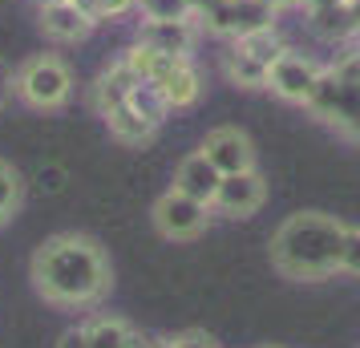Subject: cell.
Returning a JSON list of instances; mask_svg holds the SVG:
<instances>
[{"instance_id": "6da1fadb", "label": "cell", "mask_w": 360, "mask_h": 348, "mask_svg": "<svg viewBox=\"0 0 360 348\" xmlns=\"http://www.w3.org/2000/svg\"><path fill=\"white\" fill-rule=\"evenodd\" d=\"M33 283L49 304L85 308L110 292V264L94 239L53 235L33 251Z\"/></svg>"}, {"instance_id": "7a4b0ae2", "label": "cell", "mask_w": 360, "mask_h": 348, "mask_svg": "<svg viewBox=\"0 0 360 348\" xmlns=\"http://www.w3.org/2000/svg\"><path fill=\"white\" fill-rule=\"evenodd\" d=\"M348 227L324 211H295L271 235V267L288 280H328L344 264Z\"/></svg>"}, {"instance_id": "3957f363", "label": "cell", "mask_w": 360, "mask_h": 348, "mask_svg": "<svg viewBox=\"0 0 360 348\" xmlns=\"http://www.w3.org/2000/svg\"><path fill=\"white\" fill-rule=\"evenodd\" d=\"M13 89L33 110H61L69 101V94H73V69L61 57H53V53H37V57H29L17 69Z\"/></svg>"}, {"instance_id": "277c9868", "label": "cell", "mask_w": 360, "mask_h": 348, "mask_svg": "<svg viewBox=\"0 0 360 348\" xmlns=\"http://www.w3.org/2000/svg\"><path fill=\"white\" fill-rule=\"evenodd\" d=\"M150 219H154V227H158V235H162V239L186 243V239H198V235L207 231V223H211V207L170 186L162 199L154 202Z\"/></svg>"}, {"instance_id": "5b68a950", "label": "cell", "mask_w": 360, "mask_h": 348, "mask_svg": "<svg viewBox=\"0 0 360 348\" xmlns=\"http://www.w3.org/2000/svg\"><path fill=\"white\" fill-rule=\"evenodd\" d=\"M202 29L214 37H243L255 29H271L276 25V8L267 0H219L211 13H202Z\"/></svg>"}, {"instance_id": "8992f818", "label": "cell", "mask_w": 360, "mask_h": 348, "mask_svg": "<svg viewBox=\"0 0 360 348\" xmlns=\"http://www.w3.org/2000/svg\"><path fill=\"white\" fill-rule=\"evenodd\" d=\"M320 73L324 69L316 65L311 57H304V53L295 49H283L267 65V89L276 94V98L292 101V105H308L311 89H316V82H320Z\"/></svg>"}, {"instance_id": "52a82bcc", "label": "cell", "mask_w": 360, "mask_h": 348, "mask_svg": "<svg viewBox=\"0 0 360 348\" xmlns=\"http://www.w3.org/2000/svg\"><path fill=\"white\" fill-rule=\"evenodd\" d=\"M267 199V183H263L259 170H239V174H223L219 179V191L211 199L214 215L227 219H251Z\"/></svg>"}, {"instance_id": "ba28073f", "label": "cell", "mask_w": 360, "mask_h": 348, "mask_svg": "<svg viewBox=\"0 0 360 348\" xmlns=\"http://www.w3.org/2000/svg\"><path fill=\"white\" fill-rule=\"evenodd\" d=\"M202 154L219 174H239V170H255V146L239 126H219L202 138Z\"/></svg>"}, {"instance_id": "9c48e42d", "label": "cell", "mask_w": 360, "mask_h": 348, "mask_svg": "<svg viewBox=\"0 0 360 348\" xmlns=\"http://www.w3.org/2000/svg\"><path fill=\"white\" fill-rule=\"evenodd\" d=\"M37 25H41V33L49 37V41L73 45V41H85V37L94 33L98 20L89 17L77 0H45L41 13H37Z\"/></svg>"}, {"instance_id": "30bf717a", "label": "cell", "mask_w": 360, "mask_h": 348, "mask_svg": "<svg viewBox=\"0 0 360 348\" xmlns=\"http://www.w3.org/2000/svg\"><path fill=\"white\" fill-rule=\"evenodd\" d=\"M150 82L162 89V98L170 110H191L202 98V77H198V69L191 57H166Z\"/></svg>"}, {"instance_id": "8fae6325", "label": "cell", "mask_w": 360, "mask_h": 348, "mask_svg": "<svg viewBox=\"0 0 360 348\" xmlns=\"http://www.w3.org/2000/svg\"><path fill=\"white\" fill-rule=\"evenodd\" d=\"M138 41L150 45L158 53H170V57H191L198 41V20L186 17V20H142L138 29Z\"/></svg>"}, {"instance_id": "7c38bea8", "label": "cell", "mask_w": 360, "mask_h": 348, "mask_svg": "<svg viewBox=\"0 0 360 348\" xmlns=\"http://www.w3.org/2000/svg\"><path fill=\"white\" fill-rule=\"evenodd\" d=\"M219 179H223V174L207 162V154L195 150V154H186L179 162V170H174V191H182V195H191V199L211 207L214 191H219Z\"/></svg>"}, {"instance_id": "4fadbf2b", "label": "cell", "mask_w": 360, "mask_h": 348, "mask_svg": "<svg viewBox=\"0 0 360 348\" xmlns=\"http://www.w3.org/2000/svg\"><path fill=\"white\" fill-rule=\"evenodd\" d=\"M134 85H138V77H134V73L122 65V61H114L110 69H101V73H98V82H94V94H89V101H94V110L105 117L110 110H114V105H122V101L130 98Z\"/></svg>"}, {"instance_id": "5bb4252c", "label": "cell", "mask_w": 360, "mask_h": 348, "mask_svg": "<svg viewBox=\"0 0 360 348\" xmlns=\"http://www.w3.org/2000/svg\"><path fill=\"white\" fill-rule=\"evenodd\" d=\"M105 126H110V134H114L122 146H142V142H150V138H154V126H150L142 114H134L126 101H122V105H114V110L105 114Z\"/></svg>"}, {"instance_id": "9a60e30c", "label": "cell", "mask_w": 360, "mask_h": 348, "mask_svg": "<svg viewBox=\"0 0 360 348\" xmlns=\"http://www.w3.org/2000/svg\"><path fill=\"white\" fill-rule=\"evenodd\" d=\"M89 348H134V328L122 320V316H98L82 324Z\"/></svg>"}, {"instance_id": "2e32d148", "label": "cell", "mask_w": 360, "mask_h": 348, "mask_svg": "<svg viewBox=\"0 0 360 348\" xmlns=\"http://www.w3.org/2000/svg\"><path fill=\"white\" fill-rule=\"evenodd\" d=\"M223 73H227V82L239 85V89H267V65H259L255 57H247V53H239V49L223 53Z\"/></svg>"}, {"instance_id": "e0dca14e", "label": "cell", "mask_w": 360, "mask_h": 348, "mask_svg": "<svg viewBox=\"0 0 360 348\" xmlns=\"http://www.w3.org/2000/svg\"><path fill=\"white\" fill-rule=\"evenodd\" d=\"M311 29L320 37H356V20H352V8L348 0H336V4H324V8H311Z\"/></svg>"}, {"instance_id": "ac0fdd59", "label": "cell", "mask_w": 360, "mask_h": 348, "mask_svg": "<svg viewBox=\"0 0 360 348\" xmlns=\"http://www.w3.org/2000/svg\"><path fill=\"white\" fill-rule=\"evenodd\" d=\"M231 49H239V53H247V57H255L259 65H271V61H276V57L288 49V45H283V37H279L276 25H271V29H255V33L235 37V41H231Z\"/></svg>"}, {"instance_id": "d6986e66", "label": "cell", "mask_w": 360, "mask_h": 348, "mask_svg": "<svg viewBox=\"0 0 360 348\" xmlns=\"http://www.w3.org/2000/svg\"><path fill=\"white\" fill-rule=\"evenodd\" d=\"M126 105H130L134 114H142V117H146V122L154 126V130H158V126L166 122V114H170V105H166L162 89H158L154 82H138V85H134V89H130V98H126Z\"/></svg>"}, {"instance_id": "ffe728a7", "label": "cell", "mask_w": 360, "mask_h": 348, "mask_svg": "<svg viewBox=\"0 0 360 348\" xmlns=\"http://www.w3.org/2000/svg\"><path fill=\"white\" fill-rule=\"evenodd\" d=\"M13 202H17V174L0 162V219L13 211Z\"/></svg>"}, {"instance_id": "44dd1931", "label": "cell", "mask_w": 360, "mask_h": 348, "mask_svg": "<svg viewBox=\"0 0 360 348\" xmlns=\"http://www.w3.org/2000/svg\"><path fill=\"white\" fill-rule=\"evenodd\" d=\"M340 271L360 276V227H348V243H344V264Z\"/></svg>"}, {"instance_id": "7402d4cb", "label": "cell", "mask_w": 360, "mask_h": 348, "mask_svg": "<svg viewBox=\"0 0 360 348\" xmlns=\"http://www.w3.org/2000/svg\"><path fill=\"white\" fill-rule=\"evenodd\" d=\"M174 348H219V344L207 332H182V336H174Z\"/></svg>"}, {"instance_id": "603a6c76", "label": "cell", "mask_w": 360, "mask_h": 348, "mask_svg": "<svg viewBox=\"0 0 360 348\" xmlns=\"http://www.w3.org/2000/svg\"><path fill=\"white\" fill-rule=\"evenodd\" d=\"M61 179H65V174H61V170H45V166H41V170H37V191H61Z\"/></svg>"}, {"instance_id": "cb8c5ba5", "label": "cell", "mask_w": 360, "mask_h": 348, "mask_svg": "<svg viewBox=\"0 0 360 348\" xmlns=\"http://www.w3.org/2000/svg\"><path fill=\"white\" fill-rule=\"evenodd\" d=\"M57 348H89V340H85V328H69L61 340H57Z\"/></svg>"}, {"instance_id": "d4e9b609", "label": "cell", "mask_w": 360, "mask_h": 348, "mask_svg": "<svg viewBox=\"0 0 360 348\" xmlns=\"http://www.w3.org/2000/svg\"><path fill=\"white\" fill-rule=\"evenodd\" d=\"M134 348H174V336H146V340L134 336Z\"/></svg>"}, {"instance_id": "484cf974", "label": "cell", "mask_w": 360, "mask_h": 348, "mask_svg": "<svg viewBox=\"0 0 360 348\" xmlns=\"http://www.w3.org/2000/svg\"><path fill=\"white\" fill-rule=\"evenodd\" d=\"M186 4H191V13H195V20H198L202 13H211V8L219 4V0H186Z\"/></svg>"}, {"instance_id": "4316f807", "label": "cell", "mask_w": 360, "mask_h": 348, "mask_svg": "<svg viewBox=\"0 0 360 348\" xmlns=\"http://www.w3.org/2000/svg\"><path fill=\"white\" fill-rule=\"evenodd\" d=\"M348 8H352V20H356V37H360V0H348Z\"/></svg>"}, {"instance_id": "83f0119b", "label": "cell", "mask_w": 360, "mask_h": 348, "mask_svg": "<svg viewBox=\"0 0 360 348\" xmlns=\"http://www.w3.org/2000/svg\"><path fill=\"white\" fill-rule=\"evenodd\" d=\"M267 4H271V8L279 13V8H292V4H300V0H267Z\"/></svg>"}, {"instance_id": "f1b7e54d", "label": "cell", "mask_w": 360, "mask_h": 348, "mask_svg": "<svg viewBox=\"0 0 360 348\" xmlns=\"http://www.w3.org/2000/svg\"><path fill=\"white\" fill-rule=\"evenodd\" d=\"M300 4H308V8H324V4H336V0H300Z\"/></svg>"}, {"instance_id": "f546056e", "label": "cell", "mask_w": 360, "mask_h": 348, "mask_svg": "<svg viewBox=\"0 0 360 348\" xmlns=\"http://www.w3.org/2000/svg\"><path fill=\"white\" fill-rule=\"evenodd\" d=\"M263 348H276V344H263Z\"/></svg>"}]
</instances>
